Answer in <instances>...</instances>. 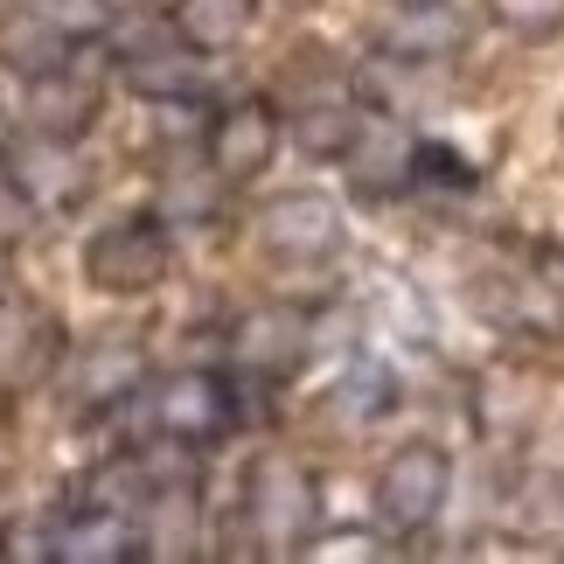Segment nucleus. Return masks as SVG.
Wrapping results in <instances>:
<instances>
[{"instance_id": "f257e3e1", "label": "nucleus", "mask_w": 564, "mask_h": 564, "mask_svg": "<svg viewBox=\"0 0 564 564\" xmlns=\"http://www.w3.org/2000/svg\"><path fill=\"white\" fill-rule=\"evenodd\" d=\"M245 523H251V544L265 557H293L314 536L321 495H314V474L300 467L293 453H258L251 460V474H245Z\"/></svg>"}, {"instance_id": "f03ea898", "label": "nucleus", "mask_w": 564, "mask_h": 564, "mask_svg": "<svg viewBox=\"0 0 564 564\" xmlns=\"http://www.w3.org/2000/svg\"><path fill=\"white\" fill-rule=\"evenodd\" d=\"M167 258H175L167 216L140 209V216H112L105 230H91V245H84V272H91L98 293H147V286H161Z\"/></svg>"}, {"instance_id": "7ed1b4c3", "label": "nucleus", "mask_w": 564, "mask_h": 564, "mask_svg": "<svg viewBox=\"0 0 564 564\" xmlns=\"http://www.w3.org/2000/svg\"><path fill=\"white\" fill-rule=\"evenodd\" d=\"M446 495H453V460H446V446H432V440L398 446L377 474V516H383V530H398V536H419V530L440 523Z\"/></svg>"}, {"instance_id": "20e7f679", "label": "nucleus", "mask_w": 564, "mask_h": 564, "mask_svg": "<svg viewBox=\"0 0 564 564\" xmlns=\"http://www.w3.org/2000/svg\"><path fill=\"white\" fill-rule=\"evenodd\" d=\"M147 383V349L140 341H84L56 362V390H63V411L70 419H105L119 411L126 398H140Z\"/></svg>"}, {"instance_id": "39448f33", "label": "nucleus", "mask_w": 564, "mask_h": 564, "mask_svg": "<svg viewBox=\"0 0 564 564\" xmlns=\"http://www.w3.org/2000/svg\"><path fill=\"white\" fill-rule=\"evenodd\" d=\"M154 425H161V440H175L182 453L216 446V440H230V425H237V398H230V383L209 377V370H175V377L154 383Z\"/></svg>"}, {"instance_id": "423d86ee", "label": "nucleus", "mask_w": 564, "mask_h": 564, "mask_svg": "<svg viewBox=\"0 0 564 564\" xmlns=\"http://www.w3.org/2000/svg\"><path fill=\"white\" fill-rule=\"evenodd\" d=\"M279 133H286V126H279L272 98H230V105H216L209 126H203V161L224 182H251V175L272 167Z\"/></svg>"}, {"instance_id": "0eeeda50", "label": "nucleus", "mask_w": 564, "mask_h": 564, "mask_svg": "<svg viewBox=\"0 0 564 564\" xmlns=\"http://www.w3.org/2000/svg\"><path fill=\"white\" fill-rule=\"evenodd\" d=\"M341 167H349V188L362 195V203H390V195H404L411 182H419V140H411L404 119H362L349 154H341Z\"/></svg>"}, {"instance_id": "6e6552de", "label": "nucleus", "mask_w": 564, "mask_h": 564, "mask_svg": "<svg viewBox=\"0 0 564 564\" xmlns=\"http://www.w3.org/2000/svg\"><path fill=\"white\" fill-rule=\"evenodd\" d=\"M258 245L286 258V265H314V258H328L341 245V209L314 188H286L258 209Z\"/></svg>"}, {"instance_id": "1a4fd4ad", "label": "nucleus", "mask_w": 564, "mask_h": 564, "mask_svg": "<svg viewBox=\"0 0 564 564\" xmlns=\"http://www.w3.org/2000/svg\"><path fill=\"white\" fill-rule=\"evenodd\" d=\"M300 356H307V314L300 307H279V300H265V307L237 314L230 321V362L245 377H293Z\"/></svg>"}, {"instance_id": "9d476101", "label": "nucleus", "mask_w": 564, "mask_h": 564, "mask_svg": "<svg viewBox=\"0 0 564 564\" xmlns=\"http://www.w3.org/2000/svg\"><path fill=\"white\" fill-rule=\"evenodd\" d=\"M14 188H21V203H29V209L56 216V209H70L77 195L91 188V167H84L77 140L35 133L29 147H14Z\"/></svg>"}, {"instance_id": "9b49d317", "label": "nucleus", "mask_w": 564, "mask_h": 564, "mask_svg": "<svg viewBox=\"0 0 564 564\" xmlns=\"http://www.w3.org/2000/svg\"><path fill=\"white\" fill-rule=\"evenodd\" d=\"M467 42V21L453 0H411V8H390V21L377 29V50L390 63H432V56H453Z\"/></svg>"}, {"instance_id": "f8f14e48", "label": "nucleus", "mask_w": 564, "mask_h": 564, "mask_svg": "<svg viewBox=\"0 0 564 564\" xmlns=\"http://www.w3.org/2000/svg\"><path fill=\"white\" fill-rule=\"evenodd\" d=\"M56 557H70V564L147 557V551H140V516L105 509V502H77L70 516H56Z\"/></svg>"}, {"instance_id": "ddd939ff", "label": "nucleus", "mask_w": 564, "mask_h": 564, "mask_svg": "<svg viewBox=\"0 0 564 564\" xmlns=\"http://www.w3.org/2000/svg\"><path fill=\"white\" fill-rule=\"evenodd\" d=\"M84 50V42H77ZM98 119V77L77 70V56L50 77H29V126L35 133H56V140H77L84 126Z\"/></svg>"}, {"instance_id": "4468645a", "label": "nucleus", "mask_w": 564, "mask_h": 564, "mask_svg": "<svg viewBox=\"0 0 564 564\" xmlns=\"http://www.w3.org/2000/svg\"><path fill=\"white\" fill-rule=\"evenodd\" d=\"M356 126H362V105H356V91H349L341 77L314 84V91H300V112H293V140H300V154H314V161H341V154H349V140H356Z\"/></svg>"}, {"instance_id": "2eb2a0df", "label": "nucleus", "mask_w": 564, "mask_h": 564, "mask_svg": "<svg viewBox=\"0 0 564 564\" xmlns=\"http://www.w3.org/2000/svg\"><path fill=\"white\" fill-rule=\"evenodd\" d=\"M119 77L133 84L147 105H188L203 91V56H195L182 35L175 42H147V50H133L119 63Z\"/></svg>"}, {"instance_id": "dca6fc26", "label": "nucleus", "mask_w": 564, "mask_h": 564, "mask_svg": "<svg viewBox=\"0 0 564 564\" xmlns=\"http://www.w3.org/2000/svg\"><path fill=\"white\" fill-rule=\"evenodd\" d=\"M140 551L147 557H195V481H167L154 474V488H147L140 502Z\"/></svg>"}, {"instance_id": "f3484780", "label": "nucleus", "mask_w": 564, "mask_h": 564, "mask_svg": "<svg viewBox=\"0 0 564 564\" xmlns=\"http://www.w3.org/2000/svg\"><path fill=\"white\" fill-rule=\"evenodd\" d=\"M77 56V42L56 29V21H42L29 0H21V14H8L0 21V63L29 84V77H50V70H63V63Z\"/></svg>"}, {"instance_id": "a211bd4d", "label": "nucleus", "mask_w": 564, "mask_h": 564, "mask_svg": "<svg viewBox=\"0 0 564 564\" xmlns=\"http://www.w3.org/2000/svg\"><path fill=\"white\" fill-rule=\"evenodd\" d=\"M251 21H258V0H175L167 29H175L195 56H224L251 35Z\"/></svg>"}, {"instance_id": "6ab92c4d", "label": "nucleus", "mask_w": 564, "mask_h": 564, "mask_svg": "<svg viewBox=\"0 0 564 564\" xmlns=\"http://www.w3.org/2000/svg\"><path fill=\"white\" fill-rule=\"evenodd\" d=\"M56 362V341L42 328V314H21V307H0V383L21 390L29 377H42Z\"/></svg>"}, {"instance_id": "aec40b11", "label": "nucleus", "mask_w": 564, "mask_h": 564, "mask_svg": "<svg viewBox=\"0 0 564 564\" xmlns=\"http://www.w3.org/2000/svg\"><path fill=\"white\" fill-rule=\"evenodd\" d=\"M230 182L224 175H216V167L203 161V175H182V167H175V175H167L161 182V216H167V224H209V216H216V195H224Z\"/></svg>"}, {"instance_id": "412c9836", "label": "nucleus", "mask_w": 564, "mask_h": 564, "mask_svg": "<svg viewBox=\"0 0 564 564\" xmlns=\"http://www.w3.org/2000/svg\"><path fill=\"white\" fill-rule=\"evenodd\" d=\"M390 398H398V383H390V370H383V362H356V370L335 383V398H328V404L341 411V419L370 425L377 411H390Z\"/></svg>"}, {"instance_id": "4be33fe9", "label": "nucleus", "mask_w": 564, "mask_h": 564, "mask_svg": "<svg viewBox=\"0 0 564 564\" xmlns=\"http://www.w3.org/2000/svg\"><path fill=\"white\" fill-rule=\"evenodd\" d=\"M488 14L523 42H544V35L564 29V0H488Z\"/></svg>"}, {"instance_id": "5701e85b", "label": "nucleus", "mask_w": 564, "mask_h": 564, "mask_svg": "<svg viewBox=\"0 0 564 564\" xmlns=\"http://www.w3.org/2000/svg\"><path fill=\"white\" fill-rule=\"evenodd\" d=\"M29 8H35L42 21H56L70 42H91V35L105 29V0H29Z\"/></svg>"}, {"instance_id": "b1692460", "label": "nucleus", "mask_w": 564, "mask_h": 564, "mask_svg": "<svg viewBox=\"0 0 564 564\" xmlns=\"http://www.w3.org/2000/svg\"><path fill=\"white\" fill-rule=\"evenodd\" d=\"M0 557H56V523H14V530H0Z\"/></svg>"}, {"instance_id": "393cba45", "label": "nucleus", "mask_w": 564, "mask_h": 564, "mask_svg": "<svg viewBox=\"0 0 564 564\" xmlns=\"http://www.w3.org/2000/svg\"><path fill=\"white\" fill-rule=\"evenodd\" d=\"M0 147H8V112H0Z\"/></svg>"}, {"instance_id": "a878e982", "label": "nucleus", "mask_w": 564, "mask_h": 564, "mask_svg": "<svg viewBox=\"0 0 564 564\" xmlns=\"http://www.w3.org/2000/svg\"><path fill=\"white\" fill-rule=\"evenodd\" d=\"M390 8H411V0H390Z\"/></svg>"}]
</instances>
